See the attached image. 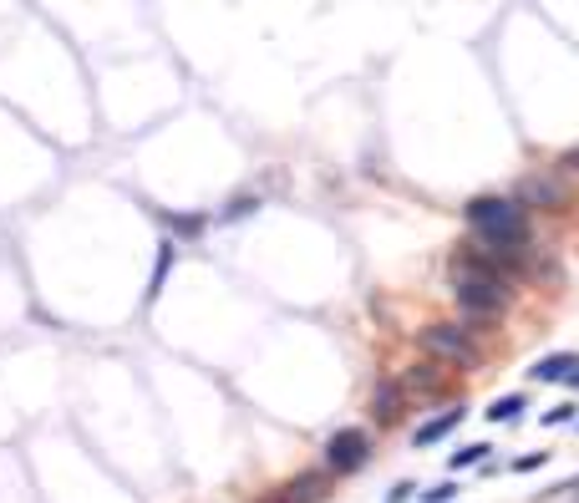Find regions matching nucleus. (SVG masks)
Segmentation results:
<instances>
[{"label":"nucleus","mask_w":579,"mask_h":503,"mask_svg":"<svg viewBox=\"0 0 579 503\" xmlns=\"http://www.w3.org/2000/svg\"><path fill=\"white\" fill-rule=\"evenodd\" d=\"M168 224H173L179 234H198V229H204V219H198V214H168Z\"/></svg>","instance_id":"obj_16"},{"label":"nucleus","mask_w":579,"mask_h":503,"mask_svg":"<svg viewBox=\"0 0 579 503\" xmlns=\"http://www.w3.org/2000/svg\"><path fill=\"white\" fill-rule=\"evenodd\" d=\"M401 407H407V392H401V382H381L372 397V417L376 422H397Z\"/></svg>","instance_id":"obj_7"},{"label":"nucleus","mask_w":579,"mask_h":503,"mask_svg":"<svg viewBox=\"0 0 579 503\" xmlns=\"http://www.w3.org/2000/svg\"><path fill=\"white\" fill-rule=\"evenodd\" d=\"M514 198L518 204H534V208H565L569 204V189L559 183V173H534V179H524L514 189Z\"/></svg>","instance_id":"obj_5"},{"label":"nucleus","mask_w":579,"mask_h":503,"mask_svg":"<svg viewBox=\"0 0 579 503\" xmlns=\"http://www.w3.org/2000/svg\"><path fill=\"white\" fill-rule=\"evenodd\" d=\"M524 407H528V401L518 397V392H508V397H498L488 407V422H514V417H524Z\"/></svg>","instance_id":"obj_11"},{"label":"nucleus","mask_w":579,"mask_h":503,"mask_svg":"<svg viewBox=\"0 0 579 503\" xmlns=\"http://www.w3.org/2000/svg\"><path fill=\"white\" fill-rule=\"evenodd\" d=\"M325 473H356V468L372 463V432L366 427H341L325 438Z\"/></svg>","instance_id":"obj_4"},{"label":"nucleus","mask_w":579,"mask_h":503,"mask_svg":"<svg viewBox=\"0 0 579 503\" xmlns=\"http://www.w3.org/2000/svg\"><path fill=\"white\" fill-rule=\"evenodd\" d=\"M565 168H574V173H579V148H574V153L565 158Z\"/></svg>","instance_id":"obj_19"},{"label":"nucleus","mask_w":579,"mask_h":503,"mask_svg":"<svg viewBox=\"0 0 579 503\" xmlns=\"http://www.w3.org/2000/svg\"><path fill=\"white\" fill-rule=\"evenodd\" d=\"M448 285H452V295H458V305H463L468 321L493 325V321H503V315H508L514 275L503 270V265H493L488 255H478L473 245L458 249V255L448 259Z\"/></svg>","instance_id":"obj_1"},{"label":"nucleus","mask_w":579,"mask_h":503,"mask_svg":"<svg viewBox=\"0 0 579 503\" xmlns=\"http://www.w3.org/2000/svg\"><path fill=\"white\" fill-rule=\"evenodd\" d=\"M442 387V372L432 362H417L412 372L401 376V392H438Z\"/></svg>","instance_id":"obj_10"},{"label":"nucleus","mask_w":579,"mask_h":503,"mask_svg":"<svg viewBox=\"0 0 579 503\" xmlns=\"http://www.w3.org/2000/svg\"><path fill=\"white\" fill-rule=\"evenodd\" d=\"M463 219H468V229H473V234H488V229L524 224L528 214H524V204L508 198V194H478V198H468V204H463Z\"/></svg>","instance_id":"obj_3"},{"label":"nucleus","mask_w":579,"mask_h":503,"mask_svg":"<svg viewBox=\"0 0 579 503\" xmlns=\"http://www.w3.org/2000/svg\"><path fill=\"white\" fill-rule=\"evenodd\" d=\"M463 417H468L463 401H458V407H448V412H438V417H427V422L412 432V448H432V442H442V438L452 432V427L463 422Z\"/></svg>","instance_id":"obj_6"},{"label":"nucleus","mask_w":579,"mask_h":503,"mask_svg":"<svg viewBox=\"0 0 579 503\" xmlns=\"http://www.w3.org/2000/svg\"><path fill=\"white\" fill-rule=\"evenodd\" d=\"M549 458L544 452H528V458H514V473H534V468H544Z\"/></svg>","instance_id":"obj_18"},{"label":"nucleus","mask_w":579,"mask_h":503,"mask_svg":"<svg viewBox=\"0 0 579 503\" xmlns=\"http://www.w3.org/2000/svg\"><path fill=\"white\" fill-rule=\"evenodd\" d=\"M315 498H325V478L321 473H300L280 503H315Z\"/></svg>","instance_id":"obj_9"},{"label":"nucleus","mask_w":579,"mask_h":503,"mask_svg":"<svg viewBox=\"0 0 579 503\" xmlns=\"http://www.w3.org/2000/svg\"><path fill=\"white\" fill-rule=\"evenodd\" d=\"M255 208H259V198H255V194H239L229 208H224V219H245V214H255Z\"/></svg>","instance_id":"obj_14"},{"label":"nucleus","mask_w":579,"mask_h":503,"mask_svg":"<svg viewBox=\"0 0 579 503\" xmlns=\"http://www.w3.org/2000/svg\"><path fill=\"white\" fill-rule=\"evenodd\" d=\"M473 463H488V442H473V448L452 452V468H473Z\"/></svg>","instance_id":"obj_12"},{"label":"nucleus","mask_w":579,"mask_h":503,"mask_svg":"<svg viewBox=\"0 0 579 503\" xmlns=\"http://www.w3.org/2000/svg\"><path fill=\"white\" fill-rule=\"evenodd\" d=\"M569 493H579V478H574V483H569Z\"/></svg>","instance_id":"obj_20"},{"label":"nucleus","mask_w":579,"mask_h":503,"mask_svg":"<svg viewBox=\"0 0 579 503\" xmlns=\"http://www.w3.org/2000/svg\"><path fill=\"white\" fill-rule=\"evenodd\" d=\"M417 498V483H397V488H386V503H412Z\"/></svg>","instance_id":"obj_17"},{"label":"nucleus","mask_w":579,"mask_h":503,"mask_svg":"<svg viewBox=\"0 0 579 503\" xmlns=\"http://www.w3.org/2000/svg\"><path fill=\"white\" fill-rule=\"evenodd\" d=\"M539 422H544V427H565V422H574V401H565V407H549Z\"/></svg>","instance_id":"obj_15"},{"label":"nucleus","mask_w":579,"mask_h":503,"mask_svg":"<svg viewBox=\"0 0 579 503\" xmlns=\"http://www.w3.org/2000/svg\"><path fill=\"white\" fill-rule=\"evenodd\" d=\"M574 366H579V356L574 351H554V356H544L539 366H534V382H559V376H574Z\"/></svg>","instance_id":"obj_8"},{"label":"nucleus","mask_w":579,"mask_h":503,"mask_svg":"<svg viewBox=\"0 0 579 503\" xmlns=\"http://www.w3.org/2000/svg\"><path fill=\"white\" fill-rule=\"evenodd\" d=\"M458 493H463V488H458V483H452V478H448V483H438V488H422V493H417V498H422V503H452V498H458Z\"/></svg>","instance_id":"obj_13"},{"label":"nucleus","mask_w":579,"mask_h":503,"mask_svg":"<svg viewBox=\"0 0 579 503\" xmlns=\"http://www.w3.org/2000/svg\"><path fill=\"white\" fill-rule=\"evenodd\" d=\"M473 325H458V321H432L417 331V346L427 351V356H438V362H452L463 366V372H473L478 366V346H473Z\"/></svg>","instance_id":"obj_2"}]
</instances>
